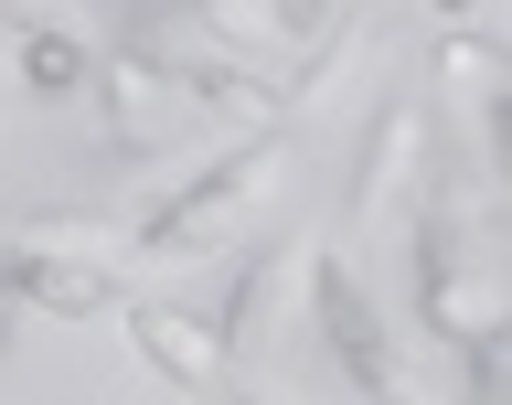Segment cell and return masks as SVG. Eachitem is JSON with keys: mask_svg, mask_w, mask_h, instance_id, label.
Returning a JSON list of instances; mask_svg holds the SVG:
<instances>
[{"mask_svg": "<svg viewBox=\"0 0 512 405\" xmlns=\"http://www.w3.org/2000/svg\"><path fill=\"white\" fill-rule=\"evenodd\" d=\"M96 96H107V139L118 150H139V139H160V128L182 118L171 54H96Z\"/></svg>", "mask_w": 512, "mask_h": 405, "instance_id": "cell-7", "label": "cell"}, {"mask_svg": "<svg viewBox=\"0 0 512 405\" xmlns=\"http://www.w3.org/2000/svg\"><path fill=\"white\" fill-rule=\"evenodd\" d=\"M416 320H427L459 363L512 342V299H502L491 278H470V256H459V235H448V224H427V235H416Z\"/></svg>", "mask_w": 512, "mask_h": 405, "instance_id": "cell-2", "label": "cell"}, {"mask_svg": "<svg viewBox=\"0 0 512 405\" xmlns=\"http://www.w3.org/2000/svg\"><path fill=\"white\" fill-rule=\"evenodd\" d=\"M224 405H256V395H224Z\"/></svg>", "mask_w": 512, "mask_h": 405, "instance_id": "cell-10", "label": "cell"}, {"mask_svg": "<svg viewBox=\"0 0 512 405\" xmlns=\"http://www.w3.org/2000/svg\"><path fill=\"white\" fill-rule=\"evenodd\" d=\"M310 320H320V342L342 352L352 395H363V405H395V342H384V320H374V299H363V278H352L331 246L310 256Z\"/></svg>", "mask_w": 512, "mask_h": 405, "instance_id": "cell-3", "label": "cell"}, {"mask_svg": "<svg viewBox=\"0 0 512 405\" xmlns=\"http://www.w3.org/2000/svg\"><path fill=\"white\" fill-rule=\"evenodd\" d=\"M128 342H139V363H150L171 395H214L224 384V331L214 310H171V299H128Z\"/></svg>", "mask_w": 512, "mask_h": 405, "instance_id": "cell-4", "label": "cell"}, {"mask_svg": "<svg viewBox=\"0 0 512 405\" xmlns=\"http://www.w3.org/2000/svg\"><path fill=\"white\" fill-rule=\"evenodd\" d=\"M448 96L480 118V160H491V182L512 192V54H491L480 32L448 43Z\"/></svg>", "mask_w": 512, "mask_h": 405, "instance_id": "cell-8", "label": "cell"}, {"mask_svg": "<svg viewBox=\"0 0 512 405\" xmlns=\"http://www.w3.org/2000/svg\"><path fill=\"white\" fill-rule=\"evenodd\" d=\"M406 192H427V107L395 96V107L374 118L363 171H352V214L342 224H395V214H406Z\"/></svg>", "mask_w": 512, "mask_h": 405, "instance_id": "cell-6", "label": "cell"}, {"mask_svg": "<svg viewBox=\"0 0 512 405\" xmlns=\"http://www.w3.org/2000/svg\"><path fill=\"white\" fill-rule=\"evenodd\" d=\"M0 288L11 299H32L43 320H96V310H118V288H107V267L96 256H64V246H43V235H0Z\"/></svg>", "mask_w": 512, "mask_h": 405, "instance_id": "cell-5", "label": "cell"}, {"mask_svg": "<svg viewBox=\"0 0 512 405\" xmlns=\"http://www.w3.org/2000/svg\"><path fill=\"white\" fill-rule=\"evenodd\" d=\"M288 160V128H256V139H235L224 160H203L192 182H171L150 203V214L128 224L139 235V256H160V267H182V256H214L235 224L256 214V192H267V171Z\"/></svg>", "mask_w": 512, "mask_h": 405, "instance_id": "cell-1", "label": "cell"}, {"mask_svg": "<svg viewBox=\"0 0 512 405\" xmlns=\"http://www.w3.org/2000/svg\"><path fill=\"white\" fill-rule=\"evenodd\" d=\"M22 75L43 96H75V86H96V54H86V43H64V32H22Z\"/></svg>", "mask_w": 512, "mask_h": 405, "instance_id": "cell-9", "label": "cell"}]
</instances>
